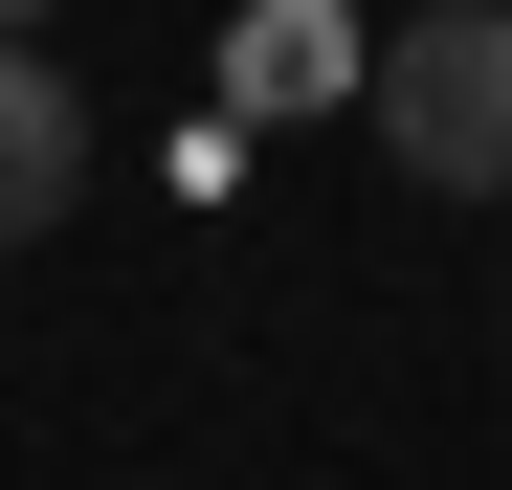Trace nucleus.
Returning <instances> with one entry per match:
<instances>
[{"instance_id":"f257e3e1","label":"nucleus","mask_w":512,"mask_h":490,"mask_svg":"<svg viewBox=\"0 0 512 490\" xmlns=\"http://www.w3.org/2000/svg\"><path fill=\"white\" fill-rule=\"evenodd\" d=\"M357 90H379V156L423 201H512V0H423Z\"/></svg>"},{"instance_id":"f03ea898","label":"nucleus","mask_w":512,"mask_h":490,"mask_svg":"<svg viewBox=\"0 0 512 490\" xmlns=\"http://www.w3.org/2000/svg\"><path fill=\"white\" fill-rule=\"evenodd\" d=\"M67 179H90V90H67V45H0V245H45Z\"/></svg>"},{"instance_id":"7ed1b4c3","label":"nucleus","mask_w":512,"mask_h":490,"mask_svg":"<svg viewBox=\"0 0 512 490\" xmlns=\"http://www.w3.org/2000/svg\"><path fill=\"white\" fill-rule=\"evenodd\" d=\"M0 45H67V0H0Z\"/></svg>"}]
</instances>
